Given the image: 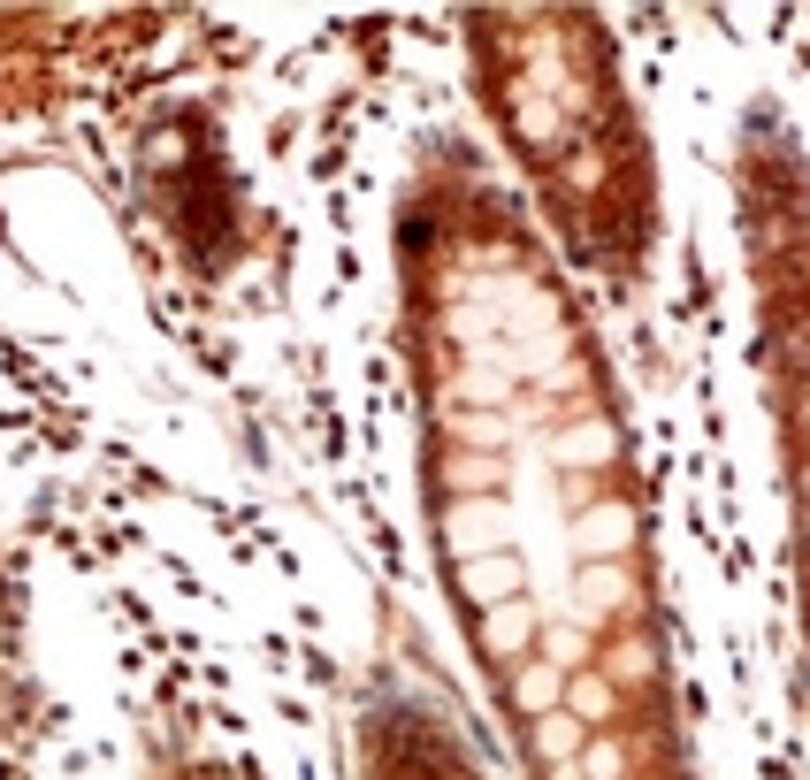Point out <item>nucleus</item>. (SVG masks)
Segmentation results:
<instances>
[{"mask_svg":"<svg viewBox=\"0 0 810 780\" xmlns=\"http://www.w3.org/2000/svg\"><path fill=\"white\" fill-rule=\"evenodd\" d=\"M551 689H558L551 673H535V681H528V673H520V681H512V696H520V704H551Z\"/></svg>","mask_w":810,"mask_h":780,"instance_id":"obj_1","label":"nucleus"}]
</instances>
